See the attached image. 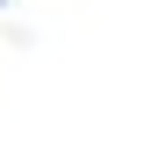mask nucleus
Instances as JSON below:
<instances>
[]
</instances>
